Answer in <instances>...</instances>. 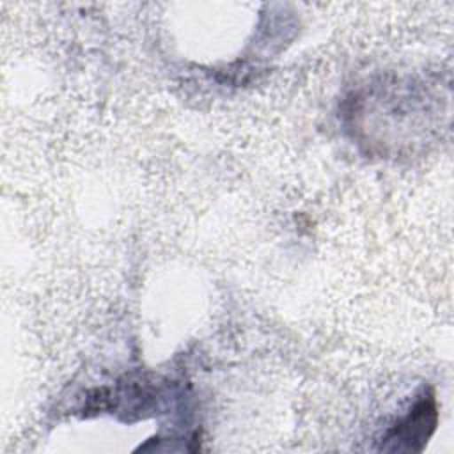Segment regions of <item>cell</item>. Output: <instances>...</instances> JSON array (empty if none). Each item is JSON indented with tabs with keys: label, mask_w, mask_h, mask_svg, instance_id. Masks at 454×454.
Segmentation results:
<instances>
[{
	"label": "cell",
	"mask_w": 454,
	"mask_h": 454,
	"mask_svg": "<svg viewBox=\"0 0 454 454\" xmlns=\"http://www.w3.org/2000/svg\"><path fill=\"white\" fill-rule=\"evenodd\" d=\"M436 404L434 397L427 395L415 403L406 417H403L383 438V450H422L424 443L431 436L436 426Z\"/></svg>",
	"instance_id": "1"
}]
</instances>
